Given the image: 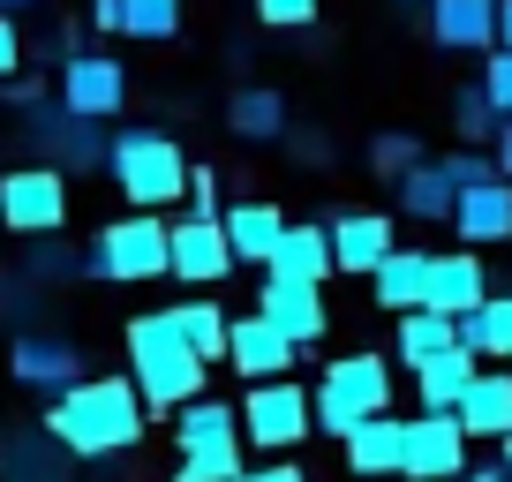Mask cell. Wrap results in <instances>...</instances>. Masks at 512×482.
I'll use <instances>...</instances> for the list:
<instances>
[{"instance_id":"6da1fadb","label":"cell","mask_w":512,"mask_h":482,"mask_svg":"<svg viewBox=\"0 0 512 482\" xmlns=\"http://www.w3.org/2000/svg\"><path fill=\"white\" fill-rule=\"evenodd\" d=\"M46 437L76 460H106V452L144 437V400L128 377H76L68 392H53L46 407Z\"/></svg>"},{"instance_id":"7a4b0ae2","label":"cell","mask_w":512,"mask_h":482,"mask_svg":"<svg viewBox=\"0 0 512 482\" xmlns=\"http://www.w3.org/2000/svg\"><path fill=\"white\" fill-rule=\"evenodd\" d=\"M204 370L211 362L174 332L166 309H151V317L128 324V385H136L144 407H189L196 392H204Z\"/></svg>"},{"instance_id":"3957f363","label":"cell","mask_w":512,"mask_h":482,"mask_svg":"<svg viewBox=\"0 0 512 482\" xmlns=\"http://www.w3.org/2000/svg\"><path fill=\"white\" fill-rule=\"evenodd\" d=\"M106 174H113V189L128 196V211H159V204H174V196L189 189V159H181V144L166 129L106 136Z\"/></svg>"},{"instance_id":"277c9868","label":"cell","mask_w":512,"mask_h":482,"mask_svg":"<svg viewBox=\"0 0 512 482\" xmlns=\"http://www.w3.org/2000/svg\"><path fill=\"white\" fill-rule=\"evenodd\" d=\"M384 407H392V362H377V354H339L332 370H324L317 400H309V430L347 437L354 422L384 415Z\"/></svg>"},{"instance_id":"5b68a950","label":"cell","mask_w":512,"mask_h":482,"mask_svg":"<svg viewBox=\"0 0 512 482\" xmlns=\"http://www.w3.org/2000/svg\"><path fill=\"white\" fill-rule=\"evenodd\" d=\"M174 445H181V482H234L241 475V415L196 392L189 407H174Z\"/></svg>"},{"instance_id":"8992f818","label":"cell","mask_w":512,"mask_h":482,"mask_svg":"<svg viewBox=\"0 0 512 482\" xmlns=\"http://www.w3.org/2000/svg\"><path fill=\"white\" fill-rule=\"evenodd\" d=\"M83 272L121 279V287H136V279H166V219H159V211H128V219H113L106 234L91 241Z\"/></svg>"},{"instance_id":"52a82bcc","label":"cell","mask_w":512,"mask_h":482,"mask_svg":"<svg viewBox=\"0 0 512 482\" xmlns=\"http://www.w3.org/2000/svg\"><path fill=\"white\" fill-rule=\"evenodd\" d=\"M0 226L8 234H61L68 226V174L61 166H16L0 174Z\"/></svg>"},{"instance_id":"ba28073f","label":"cell","mask_w":512,"mask_h":482,"mask_svg":"<svg viewBox=\"0 0 512 482\" xmlns=\"http://www.w3.org/2000/svg\"><path fill=\"white\" fill-rule=\"evenodd\" d=\"M234 415H241V430H249V445L287 452V445L309 437V392L294 385V377H256L249 400H241Z\"/></svg>"},{"instance_id":"9c48e42d","label":"cell","mask_w":512,"mask_h":482,"mask_svg":"<svg viewBox=\"0 0 512 482\" xmlns=\"http://www.w3.org/2000/svg\"><path fill=\"white\" fill-rule=\"evenodd\" d=\"M467 467V430L452 407H422L400 430V482H445Z\"/></svg>"},{"instance_id":"30bf717a","label":"cell","mask_w":512,"mask_h":482,"mask_svg":"<svg viewBox=\"0 0 512 482\" xmlns=\"http://www.w3.org/2000/svg\"><path fill=\"white\" fill-rule=\"evenodd\" d=\"M61 106L83 121H113L128 106V68L113 53H68L61 61Z\"/></svg>"},{"instance_id":"8fae6325","label":"cell","mask_w":512,"mask_h":482,"mask_svg":"<svg viewBox=\"0 0 512 482\" xmlns=\"http://www.w3.org/2000/svg\"><path fill=\"white\" fill-rule=\"evenodd\" d=\"M166 272L189 279V287H219L226 272H234V249H226V226L219 219H174L166 226Z\"/></svg>"},{"instance_id":"7c38bea8","label":"cell","mask_w":512,"mask_h":482,"mask_svg":"<svg viewBox=\"0 0 512 482\" xmlns=\"http://www.w3.org/2000/svg\"><path fill=\"white\" fill-rule=\"evenodd\" d=\"M256 317L272 324V332H287L294 347H317V339L332 332L324 287H302V279H272V272H264V287H256Z\"/></svg>"},{"instance_id":"4fadbf2b","label":"cell","mask_w":512,"mask_h":482,"mask_svg":"<svg viewBox=\"0 0 512 482\" xmlns=\"http://www.w3.org/2000/svg\"><path fill=\"white\" fill-rule=\"evenodd\" d=\"M31 144L46 151V166H76V174L106 166V136H98V121H83V113H68V106L38 113V121H31Z\"/></svg>"},{"instance_id":"5bb4252c","label":"cell","mask_w":512,"mask_h":482,"mask_svg":"<svg viewBox=\"0 0 512 482\" xmlns=\"http://www.w3.org/2000/svg\"><path fill=\"white\" fill-rule=\"evenodd\" d=\"M482 302H490V279H482L475 249H445V257H430L422 309H437V317H467V309H482Z\"/></svg>"},{"instance_id":"9a60e30c","label":"cell","mask_w":512,"mask_h":482,"mask_svg":"<svg viewBox=\"0 0 512 482\" xmlns=\"http://www.w3.org/2000/svg\"><path fill=\"white\" fill-rule=\"evenodd\" d=\"M445 226L467 241V249H475V241H512V181L490 174V181H475V189H460Z\"/></svg>"},{"instance_id":"2e32d148","label":"cell","mask_w":512,"mask_h":482,"mask_svg":"<svg viewBox=\"0 0 512 482\" xmlns=\"http://www.w3.org/2000/svg\"><path fill=\"white\" fill-rule=\"evenodd\" d=\"M8 370H16L23 385H38V392H68L83 377V347L76 339H53V332H23L16 347H8Z\"/></svg>"},{"instance_id":"e0dca14e","label":"cell","mask_w":512,"mask_h":482,"mask_svg":"<svg viewBox=\"0 0 512 482\" xmlns=\"http://www.w3.org/2000/svg\"><path fill=\"white\" fill-rule=\"evenodd\" d=\"M294 354H302V347H294L287 332H272L256 309H249L241 324H226V362H234L249 385H256V377H287V370H294Z\"/></svg>"},{"instance_id":"ac0fdd59","label":"cell","mask_w":512,"mask_h":482,"mask_svg":"<svg viewBox=\"0 0 512 482\" xmlns=\"http://www.w3.org/2000/svg\"><path fill=\"white\" fill-rule=\"evenodd\" d=\"M384 257H392V219L384 211H339L332 219V272L369 279Z\"/></svg>"},{"instance_id":"d6986e66","label":"cell","mask_w":512,"mask_h":482,"mask_svg":"<svg viewBox=\"0 0 512 482\" xmlns=\"http://www.w3.org/2000/svg\"><path fill=\"white\" fill-rule=\"evenodd\" d=\"M264 272H272V279H302V287H324V279H332V226H317V219L294 226L287 219V234H279V249H272Z\"/></svg>"},{"instance_id":"ffe728a7","label":"cell","mask_w":512,"mask_h":482,"mask_svg":"<svg viewBox=\"0 0 512 482\" xmlns=\"http://www.w3.org/2000/svg\"><path fill=\"white\" fill-rule=\"evenodd\" d=\"M430 38L445 53H490L497 46V0H430Z\"/></svg>"},{"instance_id":"44dd1931","label":"cell","mask_w":512,"mask_h":482,"mask_svg":"<svg viewBox=\"0 0 512 482\" xmlns=\"http://www.w3.org/2000/svg\"><path fill=\"white\" fill-rule=\"evenodd\" d=\"M400 430L407 422L384 407V415H369V422H354L339 445H347V467H354V482H384V475H400Z\"/></svg>"},{"instance_id":"7402d4cb","label":"cell","mask_w":512,"mask_h":482,"mask_svg":"<svg viewBox=\"0 0 512 482\" xmlns=\"http://www.w3.org/2000/svg\"><path fill=\"white\" fill-rule=\"evenodd\" d=\"M219 226H226V249H234V264H272L279 234H287V211H272V204H226Z\"/></svg>"},{"instance_id":"603a6c76","label":"cell","mask_w":512,"mask_h":482,"mask_svg":"<svg viewBox=\"0 0 512 482\" xmlns=\"http://www.w3.org/2000/svg\"><path fill=\"white\" fill-rule=\"evenodd\" d=\"M422 287H430V249H400V241H392V257L369 272V294H377V309H392V317L422 309Z\"/></svg>"},{"instance_id":"cb8c5ba5","label":"cell","mask_w":512,"mask_h":482,"mask_svg":"<svg viewBox=\"0 0 512 482\" xmlns=\"http://www.w3.org/2000/svg\"><path fill=\"white\" fill-rule=\"evenodd\" d=\"M91 23L113 38H174L181 0H91Z\"/></svg>"},{"instance_id":"d4e9b609","label":"cell","mask_w":512,"mask_h":482,"mask_svg":"<svg viewBox=\"0 0 512 482\" xmlns=\"http://www.w3.org/2000/svg\"><path fill=\"white\" fill-rule=\"evenodd\" d=\"M452 415H460L467 437H505V430H512V377H505V370H475V385L460 392V407H452Z\"/></svg>"},{"instance_id":"484cf974","label":"cell","mask_w":512,"mask_h":482,"mask_svg":"<svg viewBox=\"0 0 512 482\" xmlns=\"http://www.w3.org/2000/svg\"><path fill=\"white\" fill-rule=\"evenodd\" d=\"M226 129H234L241 144H279V136H287V98H279L272 83H249V91H234V106H226Z\"/></svg>"},{"instance_id":"4316f807","label":"cell","mask_w":512,"mask_h":482,"mask_svg":"<svg viewBox=\"0 0 512 482\" xmlns=\"http://www.w3.org/2000/svg\"><path fill=\"white\" fill-rule=\"evenodd\" d=\"M452 196H460V189H452V174H445L437 159H415V166L400 174V211H407V219L445 226V219H452Z\"/></svg>"},{"instance_id":"83f0119b","label":"cell","mask_w":512,"mask_h":482,"mask_svg":"<svg viewBox=\"0 0 512 482\" xmlns=\"http://www.w3.org/2000/svg\"><path fill=\"white\" fill-rule=\"evenodd\" d=\"M475 362H482V354H467L460 339H452L445 354H430V362L415 370V392H422V407H460V392L475 385Z\"/></svg>"},{"instance_id":"f1b7e54d","label":"cell","mask_w":512,"mask_h":482,"mask_svg":"<svg viewBox=\"0 0 512 482\" xmlns=\"http://www.w3.org/2000/svg\"><path fill=\"white\" fill-rule=\"evenodd\" d=\"M452 324H460V347H467V354L512 362V294H497V302L467 309V317H452Z\"/></svg>"},{"instance_id":"f546056e","label":"cell","mask_w":512,"mask_h":482,"mask_svg":"<svg viewBox=\"0 0 512 482\" xmlns=\"http://www.w3.org/2000/svg\"><path fill=\"white\" fill-rule=\"evenodd\" d=\"M452 339H460V324H452V317H437V309H407V317H400V339H392V347H400L407 370H422V362H430V354H445Z\"/></svg>"},{"instance_id":"4dcf8cb0","label":"cell","mask_w":512,"mask_h":482,"mask_svg":"<svg viewBox=\"0 0 512 482\" xmlns=\"http://www.w3.org/2000/svg\"><path fill=\"white\" fill-rule=\"evenodd\" d=\"M166 317H174V332L189 339L204 362H226V324H234V317H226L219 302H174Z\"/></svg>"},{"instance_id":"1f68e13d","label":"cell","mask_w":512,"mask_h":482,"mask_svg":"<svg viewBox=\"0 0 512 482\" xmlns=\"http://www.w3.org/2000/svg\"><path fill=\"white\" fill-rule=\"evenodd\" d=\"M497 121H505V113L482 98V83H467V91L452 98V129H460V144H475V151H482V144L497 136Z\"/></svg>"},{"instance_id":"d6a6232c","label":"cell","mask_w":512,"mask_h":482,"mask_svg":"<svg viewBox=\"0 0 512 482\" xmlns=\"http://www.w3.org/2000/svg\"><path fill=\"white\" fill-rule=\"evenodd\" d=\"M256 23H272V31H309L317 23V0H249Z\"/></svg>"},{"instance_id":"836d02e7","label":"cell","mask_w":512,"mask_h":482,"mask_svg":"<svg viewBox=\"0 0 512 482\" xmlns=\"http://www.w3.org/2000/svg\"><path fill=\"white\" fill-rule=\"evenodd\" d=\"M437 166H445V174H452V189H475V181H490V174H497V159H490V151H475V144L445 151V159H437Z\"/></svg>"},{"instance_id":"e575fe53","label":"cell","mask_w":512,"mask_h":482,"mask_svg":"<svg viewBox=\"0 0 512 482\" xmlns=\"http://www.w3.org/2000/svg\"><path fill=\"white\" fill-rule=\"evenodd\" d=\"M482 98L512 121V46H490V68H482Z\"/></svg>"},{"instance_id":"d590c367","label":"cell","mask_w":512,"mask_h":482,"mask_svg":"<svg viewBox=\"0 0 512 482\" xmlns=\"http://www.w3.org/2000/svg\"><path fill=\"white\" fill-rule=\"evenodd\" d=\"M415 159H422L415 136H377V144H369V166H377V174H392V181H400Z\"/></svg>"},{"instance_id":"8d00e7d4","label":"cell","mask_w":512,"mask_h":482,"mask_svg":"<svg viewBox=\"0 0 512 482\" xmlns=\"http://www.w3.org/2000/svg\"><path fill=\"white\" fill-rule=\"evenodd\" d=\"M181 196H189L196 219H219V174H189V189H181Z\"/></svg>"},{"instance_id":"74e56055","label":"cell","mask_w":512,"mask_h":482,"mask_svg":"<svg viewBox=\"0 0 512 482\" xmlns=\"http://www.w3.org/2000/svg\"><path fill=\"white\" fill-rule=\"evenodd\" d=\"M23 68V31H16V16H0V76H16Z\"/></svg>"},{"instance_id":"f35d334b","label":"cell","mask_w":512,"mask_h":482,"mask_svg":"<svg viewBox=\"0 0 512 482\" xmlns=\"http://www.w3.org/2000/svg\"><path fill=\"white\" fill-rule=\"evenodd\" d=\"M234 482H309V475H302V467H241Z\"/></svg>"},{"instance_id":"ab89813d","label":"cell","mask_w":512,"mask_h":482,"mask_svg":"<svg viewBox=\"0 0 512 482\" xmlns=\"http://www.w3.org/2000/svg\"><path fill=\"white\" fill-rule=\"evenodd\" d=\"M490 159H497V174L512 181V121H497V136H490Z\"/></svg>"},{"instance_id":"60d3db41","label":"cell","mask_w":512,"mask_h":482,"mask_svg":"<svg viewBox=\"0 0 512 482\" xmlns=\"http://www.w3.org/2000/svg\"><path fill=\"white\" fill-rule=\"evenodd\" d=\"M287 144H294V159H302V166H309V159H317V166L332 159V144H324V136H287Z\"/></svg>"},{"instance_id":"b9f144b4","label":"cell","mask_w":512,"mask_h":482,"mask_svg":"<svg viewBox=\"0 0 512 482\" xmlns=\"http://www.w3.org/2000/svg\"><path fill=\"white\" fill-rule=\"evenodd\" d=\"M38 272L61 279V272H83V257H61V249H38Z\"/></svg>"},{"instance_id":"7bdbcfd3","label":"cell","mask_w":512,"mask_h":482,"mask_svg":"<svg viewBox=\"0 0 512 482\" xmlns=\"http://www.w3.org/2000/svg\"><path fill=\"white\" fill-rule=\"evenodd\" d=\"M497 46H512V0H497Z\"/></svg>"},{"instance_id":"ee69618b","label":"cell","mask_w":512,"mask_h":482,"mask_svg":"<svg viewBox=\"0 0 512 482\" xmlns=\"http://www.w3.org/2000/svg\"><path fill=\"white\" fill-rule=\"evenodd\" d=\"M445 482H505V467H482V475H467V467H460V475H445Z\"/></svg>"},{"instance_id":"f6af8a7d","label":"cell","mask_w":512,"mask_h":482,"mask_svg":"<svg viewBox=\"0 0 512 482\" xmlns=\"http://www.w3.org/2000/svg\"><path fill=\"white\" fill-rule=\"evenodd\" d=\"M16 8H31V0H0V16H16Z\"/></svg>"},{"instance_id":"bcb514c9","label":"cell","mask_w":512,"mask_h":482,"mask_svg":"<svg viewBox=\"0 0 512 482\" xmlns=\"http://www.w3.org/2000/svg\"><path fill=\"white\" fill-rule=\"evenodd\" d=\"M497 445H505V460H512V430H505V437H497Z\"/></svg>"},{"instance_id":"7dc6e473","label":"cell","mask_w":512,"mask_h":482,"mask_svg":"<svg viewBox=\"0 0 512 482\" xmlns=\"http://www.w3.org/2000/svg\"><path fill=\"white\" fill-rule=\"evenodd\" d=\"M505 482H512V460H505Z\"/></svg>"}]
</instances>
